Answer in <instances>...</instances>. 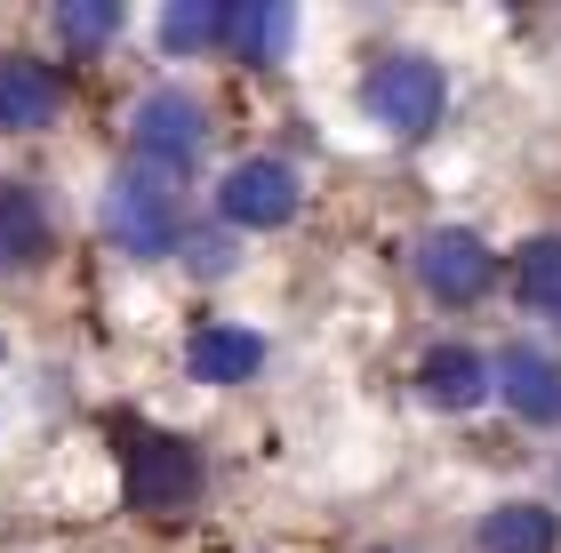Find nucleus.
<instances>
[{"label":"nucleus","instance_id":"39448f33","mask_svg":"<svg viewBox=\"0 0 561 553\" xmlns=\"http://www.w3.org/2000/svg\"><path fill=\"white\" fill-rule=\"evenodd\" d=\"M410 265H417V281L442 297V306H473V297L497 289V249L481 233H466V224H433Z\"/></svg>","mask_w":561,"mask_h":553},{"label":"nucleus","instance_id":"2eb2a0df","mask_svg":"<svg viewBox=\"0 0 561 553\" xmlns=\"http://www.w3.org/2000/svg\"><path fill=\"white\" fill-rule=\"evenodd\" d=\"M514 289H522L529 313H553V321H561V233H538V241L514 257Z\"/></svg>","mask_w":561,"mask_h":553},{"label":"nucleus","instance_id":"f3484780","mask_svg":"<svg viewBox=\"0 0 561 553\" xmlns=\"http://www.w3.org/2000/svg\"><path fill=\"white\" fill-rule=\"evenodd\" d=\"M176 249H185V265H193V273H233V241L209 233V224H201V233H185Z\"/></svg>","mask_w":561,"mask_h":553},{"label":"nucleus","instance_id":"7ed1b4c3","mask_svg":"<svg viewBox=\"0 0 561 553\" xmlns=\"http://www.w3.org/2000/svg\"><path fill=\"white\" fill-rule=\"evenodd\" d=\"M362 105H369V120H377L386 137L417 145V137H433V129H442L449 81H442V65H433V57L401 48V57H377V65H369V81H362Z\"/></svg>","mask_w":561,"mask_h":553},{"label":"nucleus","instance_id":"9d476101","mask_svg":"<svg viewBox=\"0 0 561 553\" xmlns=\"http://www.w3.org/2000/svg\"><path fill=\"white\" fill-rule=\"evenodd\" d=\"M48 257V200L33 185L0 177V273H24Z\"/></svg>","mask_w":561,"mask_h":553},{"label":"nucleus","instance_id":"ddd939ff","mask_svg":"<svg viewBox=\"0 0 561 553\" xmlns=\"http://www.w3.org/2000/svg\"><path fill=\"white\" fill-rule=\"evenodd\" d=\"M289 33H297V9H280V0H241L233 24H225V48H233L241 65H280Z\"/></svg>","mask_w":561,"mask_h":553},{"label":"nucleus","instance_id":"6e6552de","mask_svg":"<svg viewBox=\"0 0 561 553\" xmlns=\"http://www.w3.org/2000/svg\"><path fill=\"white\" fill-rule=\"evenodd\" d=\"M417 393L433 401V410H481V401L497 393V369L490 354H473V345H433V354L417 361Z\"/></svg>","mask_w":561,"mask_h":553},{"label":"nucleus","instance_id":"1a4fd4ad","mask_svg":"<svg viewBox=\"0 0 561 553\" xmlns=\"http://www.w3.org/2000/svg\"><path fill=\"white\" fill-rule=\"evenodd\" d=\"M185 369L201 377V385H249V377L265 369V337L241 330V321H209V330H193Z\"/></svg>","mask_w":561,"mask_h":553},{"label":"nucleus","instance_id":"f257e3e1","mask_svg":"<svg viewBox=\"0 0 561 553\" xmlns=\"http://www.w3.org/2000/svg\"><path fill=\"white\" fill-rule=\"evenodd\" d=\"M113 449H121V497L137 514L169 521L201 497V449L193 441L161 434V425H137V417H113Z\"/></svg>","mask_w":561,"mask_h":553},{"label":"nucleus","instance_id":"4468645a","mask_svg":"<svg viewBox=\"0 0 561 553\" xmlns=\"http://www.w3.org/2000/svg\"><path fill=\"white\" fill-rule=\"evenodd\" d=\"M225 24H233V9H225V0H176V9H161V48H169V57L225 48Z\"/></svg>","mask_w":561,"mask_h":553},{"label":"nucleus","instance_id":"dca6fc26","mask_svg":"<svg viewBox=\"0 0 561 553\" xmlns=\"http://www.w3.org/2000/svg\"><path fill=\"white\" fill-rule=\"evenodd\" d=\"M57 33H65L72 48H105V41L121 33V0H65V9H57Z\"/></svg>","mask_w":561,"mask_h":553},{"label":"nucleus","instance_id":"0eeeda50","mask_svg":"<svg viewBox=\"0 0 561 553\" xmlns=\"http://www.w3.org/2000/svg\"><path fill=\"white\" fill-rule=\"evenodd\" d=\"M490 369H497L505 410H514L522 425H561V361L553 354H538V345H505Z\"/></svg>","mask_w":561,"mask_h":553},{"label":"nucleus","instance_id":"f03ea898","mask_svg":"<svg viewBox=\"0 0 561 553\" xmlns=\"http://www.w3.org/2000/svg\"><path fill=\"white\" fill-rule=\"evenodd\" d=\"M105 233L129 249V257H169L185 241V177H161V169L129 161L105 193Z\"/></svg>","mask_w":561,"mask_h":553},{"label":"nucleus","instance_id":"20e7f679","mask_svg":"<svg viewBox=\"0 0 561 553\" xmlns=\"http://www.w3.org/2000/svg\"><path fill=\"white\" fill-rule=\"evenodd\" d=\"M129 145L145 169H161V177H185L201 161V145H209V105H201L193 89H145L137 113H129Z\"/></svg>","mask_w":561,"mask_h":553},{"label":"nucleus","instance_id":"423d86ee","mask_svg":"<svg viewBox=\"0 0 561 553\" xmlns=\"http://www.w3.org/2000/svg\"><path fill=\"white\" fill-rule=\"evenodd\" d=\"M297 200H305V193H297V169L273 161V153H257V161H233V169H225L217 217L241 224V233H273V224L297 217Z\"/></svg>","mask_w":561,"mask_h":553},{"label":"nucleus","instance_id":"9b49d317","mask_svg":"<svg viewBox=\"0 0 561 553\" xmlns=\"http://www.w3.org/2000/svg\"><path fill=\"white\" fill-rule=\"evenodd\" d=\"M57 72L33 57H0V129H48L57 120Z\"/></svg>","mask_w":561,"mask_h":553},{"label":"nucleus","instance_id":"f8f14e48","mask_svg":"<svg viewBox=\"0 0 561 553\" xmlns=\"http://www.w3.org/2000/svg\"><path fill=\"white\" fill-rule=\"evenodd\" d=\"M553 545H561V521L529 497H505L481 514V553H553Z\"/></svg>","mask_w":561,"mask_h":553}]
</instances>
